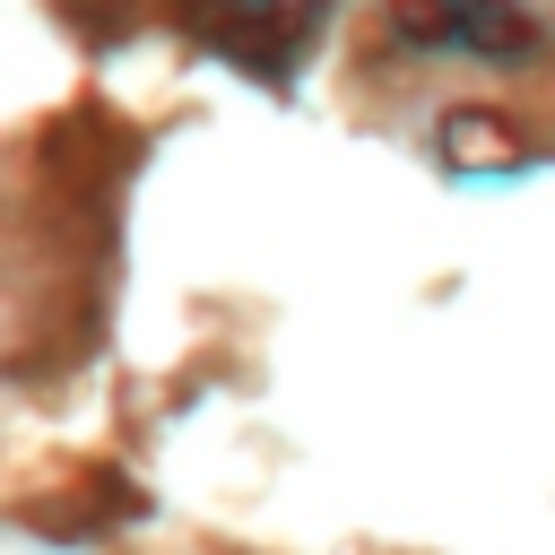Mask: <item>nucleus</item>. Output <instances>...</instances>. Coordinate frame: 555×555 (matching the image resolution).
I'll list each match as a JSON object with an SVG mask.
<instances>
[{
	"label": "nucleus",
	"mask_w": 555,
	"mask_h": 555,
	"mask_svg": "<svg viewBox=\"0 0 555 555\" xmlns=\"http://www.w3.org/2000/svg\"><path fill=\"white\" fill-rule=\"evenodd\" d=\"M390 35L408 52H477V61L529 52L520 0H390Z\"/></svg>",
	"instance_id": "nucleus-2"
},
{
	"label": "nucleus",
	"mask_w": 555,
	"mask_h": 555,
	"mask_svg": "<svg viewBox=\"0 0 555 555\" xmlns=\"http://www.w3.org/2000/svg\"><path fill=\"white\" fill-rule=\"evenodd\" d=\"M173 17L225 69H243V78H295V61L330 26V0H173Z\"/></svg>",
	"instance_id": "nucleus-1"
}]
</instances>
